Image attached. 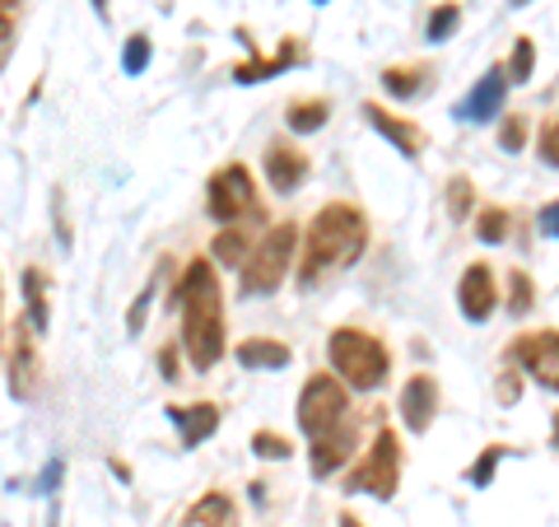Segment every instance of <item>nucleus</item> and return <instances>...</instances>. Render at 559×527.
<instances>
[{"label": "nucleus", "mask_w": 559, "mask_h": 527, "mask_svg": "<svg viewBox=\"0 0 559 527\" xmlns=\"http://www.w3.org/2000/svg\"><path fill=\"white\" fill-rule=\"evenodd\" d=\"M159 368H164L168 383H178V346H164L159 350Z\"/></svg>", "instance_id": "obj_37"}, {"label": "nucleus", "mask_w": 559, "mask_h": 527, "mask_svg": "<svg viewBox=\"0 0 559 527\" xmlns=\"http://www.w3.org/2000/svg\"><path fill=\"white\" fill-rule=\"evenodd\" d=\"M326 355H331L336 378L355 393H373L392 374V350L364 327H336L326 341Z\"/></svg>", "instance_id": "obj_3"}, {"label": "nucleus", "mask_w": 559, "mask_h": 527, "mask_svg": "<svg viewBox=\"0 0 559 527\" xmlns=\"http://www.w3.org/2000/svg\"><path fill=\"white\" fill-rule=\"evenodd\" d=\"M382 90H388L392 98H419L433 90V70L425 61H406V66H388L382 70Z\"/></svg>", "instance_id": "obj_20"}, {"label": "nucleus", "mask_w": 559, "mask_h": 527, "mask_svg": "<svg viewBox=\"0 0 559 527\" xmlns=\"http://www.w3.org/2000/svg\"><path fill=\"white\" fill-rule=\"evenodd\" d=\"M503 453H509V448H503V444H485V448H480V462H476V467H471V471H466V481H471V485H476V490H485L489 481H495V467L503 462Z\"/></svg>", "instance_id": "obj_30"}, {"label": "nucleus", "mask_w": 559, "mask_h": 527, "mask_svg": "<svg viewBox=\"0 0 559 527\" xmlns=\"http://www.w3.org/2000/svg\"><path fill=\"white\" fill-rule=\"evenodd\" d=\"M457 24H462V5H452V0H443V5H433V14H429L425 38H429V43H448L452 33H457Z\"/></svg>", "instance_id": "obj_27"}, {"label": "nucleus", "mask_w": 559, "mask_h": 527, "mask_svg": "<svg viewBox=\"0 0 559 527\" xmlns=\"http://www.w3.org/2000/svg\"><path fill=\"white\" fill-rule=\"evenodd\" d=\"M94 10L103 14V20H108V10H112V5H108V0H94Z\"/></svg>", "instance_id": "obj_41"}, {"label": "nucleus", "mask_w": 559, "mask_h": 527, "mask_svg": "<svg viewBox=\"0 0 559 527\" xmlns=\"http://www.w3.org/2000/svg\"><path fill=\"white\" fill-rule=\"evenodd\" d=\"M364 253H369V215L349 201H326L304 230V257L294 261L299 290H312L318 280L355 267Z\"/></svg>", "instance_id": "obj_2"}, {"label": "nucleus", "mask_w": 559, "mask_h": 527, "mask_svg": "<svg viewBox=\"0 0 559 527\" xmlns=\"http://www.w3.org/2000/svg\"><path fill=\"white\" fill-rule=\"evenodd\" d=\"M308 173H312V160L299 145H289V140H271L266 145V183H271V191L294 197V191L308 183Z\"/></svg>", "instance_id": "obj_12"}, {"label": "nucleus", "mask_w": 559, "mask_h": 527, "mask_svg": "<svg viewBox=\"0 0 559 527\" xmlns=\"http://www.w3.org/2000/svg\"><path fill=\"white\" fill-rule=\"evenodd\" d=\"M457 308L466 323H489L499 308V280H495V267L489 261H471L457 280Z\"/></svg>", "instance_id": "obj_10"}, {"label": "nucleus", "mask_w": 559, "mask_h": 527, "mask_svg": "<svg viewBox=\"0 0 559 527\" xmlns=\"http://www.w3.org/2000/svg\"><path fill=\"white\" fill-rule=\"evenodd\" d=\"M252 453H257L261 462H285L289 453H294V444H289L285 434H275V430H257L252 434Z\"/></svg>", "instance_id": "obj_28"}, {"label": "nucleus", "mask_w": 559, "mask_h": 527, "mask_svg": "<svg viewBox=\"0 0 559 527\" xmlns=\"http://www.w3.org/2000/svg\"><path fill=\"white\" fill-rule=\"evenodd\" d=\"M150 298H154V280H150V285H145V294H140V298H135V308L127 313V327H131V331H140V327H145V313H150Z\"/></svg>", "instance_id": "obj_35"}, {"label": "nucleus", "mask_w": 559, "mask_h": 527, "mask_svg": "<svg viewBox=\"0 0 559 527\" xmlns=\"http://www.w3.org/2000/svg\"><path fill=\"white\" fill-rule=\"evenodd\" d=\"M43 393V350H38V331L28 323H14V341H10V397L14 401H33Z\"/></svg>", "instance_id": "obj_9"}, {"label": "nucleus", "mask_w": 559, "mask_h": 527, "mask_svg": "<svg viewBox=\"0 0 559 527\" xmlns=\"http://www.w3.org/2000/svg\"><path fill=\"white\" fill-rule=\"evenodd\" d=\"M550 444H555V453H559V411L550 415Z\"/></svg>", "instance_id": "obj_40"}, {"label": "nucleus", "mask_w": 559, "mask_h": 527, "mask_svg": "<svg viewBox=\"0 0 559 527\" xmlns=\"http://www.w3.org/2000/svg\"><path fill=\"white\" fill-rule=\"evenodd\" d=\"M205 210H210V220H219V224H242V220H257L261 215V201H257V187H252L248 164H224V168L210 173V183H205Z\"/></svg>", "instance_id": "obj_6"}, {"label": "nucleus", "mask_w": 559, "mask_h": 527, "mask_svg": "<svg viewBox=\"0 0 559 527\" xmlns=\"http://www.w3.org/2000/svg\"><path fill=\"white\" fill-rule=\"evenodd\" d=\"M522 145H527V117H522V113H509V117H503V127H499V150L518 154Z\"/></svg>", "instance_id": "obj_33"}, {"label": "nucleus", "mask_w": 559, "mask_h": 527, "mask_svg": "<svg viewBox=\"0 0 559 527\" xmlns=\"http://www.w3.org/2000/svg\"><path fill=\"white\" fill-rule=\"evenodd\" d=\"M532 66H536V43L532 38H518L509 66H503V75H509V84H527L532 80Z\"/></svg>", "instance_id": "obj_29"}, {"label": "nucleus", "mask_w": 559, "mask_h": 527, "mask_svg": "<svg viewBox=\"0 0 559 527\" xmlns=\"http://www.w3.org/2000/svg\"><path fill=\"white\" fill-rule=\"evenodd\" d=\"M471 210H476V183L466 173H457V178H448V220L462 224Z\"/></svg>", "instance_id": "obj_25"}, {"label": "nucleus", "mask_w": 559, "mask_h": 527, "mask_svg": "<svg viewBox=\"0 0 559 527\" xmlns=\"http://www.w3.org/2000/svg\"><path fill=\"white\" fill-rule=\"evenodd\" d=\"M326 117H331V103L326 98H294L289 108H285V121H289V131H322L326 127Z\"/></svg>", "instance_id": "obj_23"}, {"label": "nucleus", "mask_w": 559, "mask_h": 527, "mask_svg": "<svg viewBox=\"0 0 559 527\" xmlns=\"http://www.w3.org/2000/svg\"><path fill=\"white\" fill-rule=\"evenodd\" d=\"M349 490L373 500H392L401 490V434L392 425H378L369 453L349 467Z\"/></svg>", "instance_id": "obj_5"}, {"label": "nucleus", "mask_w": 559, "mask_h": 527, "mask_svg": "<svg viewBox=\"0 0 559 527\" xmlns=\"http://www.w3.org/2000/svg\"><path fill=\"white\" fill-rule=\"evenodd\" d=\"M145 66H150V38L145 33H131L127 47H121V70L127 75H145Z\"/></svg>", "instance_id": "obj_31"}, {"label": "nucleus", "mask_w": 559, "mask_h": 527, "mask_svg": "<svg viewBox=\"0 0 559 527\" xmlns=\"http://www.w3.org/2000/svg\"><path fill=\"white\" fill-rule=\"evenodd\" d=\"M499 401H509V407L518 401V374H513V368H503V374H499Z\"/></svg>", "instance_id": "obj_38"}, {"label": "nucleus", "mask_w": 559, "mask_h": 527, "mask_svg": "<svg viewBox=\"0 0 559 527\" xmlns=\"http://www.w3.org/2000/svg\"><path fill=\"white\" fill-rule=\"evenodd\" d=\"M433 415H439V383L429 374H411L406 388H401V420H406L411 434H429Z\"/></svg>", "instance_id": "obj_15"}, {"label": "nucleus", "mask_w": 559, "mask_h": 527, "mask_svg": "<svg viewBox=\"0 0 559 527\" xmlns=\"http://www.w3.org/2000/svg\"><path fill=\"white\" fill-rule=\"evenodd\" d=\"M299 430L308 438H318L326 430H336L349 420V388L341 378H331V374H312L304 383V393H299Z\"/></svg>", "instance_id": "obj_7"}, {"label": "nucleus", "mask_w": 559, "mask_h": 527, "mask_svg": "<svg viewBox=\"0 0 559 527\" xmlns=\"http://www.w3.org/2000/svg\"><path fill=\"white\" fill-rule=\"evenodd\" d=\"M24 304H28V327L43 337V331L51 327V304H47V276L38 267L24 271Z\"/></svg>", "instance_id": "obj_22"}, {"label": "nucleus", "mask_w": 559, "mask_h": 527, "mask_svg": "<svg viewBox=\"0 0 559 527\" xmlns=\"http://www.w3.org/2000/svg\"><path fill=\"white\" fill-rule=\"evenodd\" d=\"M509 230H513V215L503 206H485L476 215V238L480 243H503V238H509Z\"/></svg>", "instance_id": "obj_24"}, {"label": "nucleus", "mask_w": 559, "mask_h": 527, "mask_svg": "<svg viewBox=\"0 0 559 527\" xmlns=\"http://www.w3.org/2000/svg\"><path fill=\"white\" fill-rule=\"evenodd\" d=\"M168 304L182 313V355L191 360L197 374L215 368L229 350V337H224V294H219V276L205 257L187 261L178 285H173Z\"/></svg>", "instance_id": "obj_1"}, {"label": "nucleus", "mask_w": 559, "mask_h": 527, "mask_svg": "<svg viewBox=\"0 0 559 527\" xmlns=\"http://www.w3.org/2000/svg\"><path fill=\"white\" fill-rule=\"evenodd\" d=\"M509 5H527V0H509Z\"/></svg>", "instance_id": "obj_42"}, {"label": "nucleus", "mask_w": 559, "mask_h": 527, "mask_svg": "<svg viewBox=\"0 0 559 527\" xmlns=\"http://www.w3.org/2000/svg\"><path fill=\"white\" fill-rule=\"evenodd\" d=\"M24 0H0V43H10V33H14V10H20Z\"/></svg>", "instance_id": "obj_36"}, {"label": "nucleus", "mask_w": 559, "mask_h": 527, "mask_svg": "<svg viewBox=\"0 0 559 527\" xmlns=\"http://www.w3.org/2000/svg\"><path fill=\"white\" fill-rule=\"evenodd\" d=\"M252 248H257L252 230H242V224H224V230L215 234V243H210V257H215L219 267H242Z\"/></svg>", "instance_id": "obj_21"}, {"label": "nucleus", "mask_w": 559, "mask_h": 527, "mask_svg": "<svg viewBox=\"0 0 559 527\" xmlns=\"http://www.w3.org/2000/svg\"><path fill=\"white\" fill-rule=\"evenodd\" d=\"M503 304H509L513 318H527L536 308V285H532L527 271H509V298H503Z\"/></svg>", "instance_id": "obj_26"}, {"label": "nucleus", "mask_w": 559, "mask_h": 527, "mask_svg": "<svg viewBox=\"0 0 559 527\" xmlns=\"http://www.w3.org/2000/svg\"><path fill=\"white\" fill-rule=\"evenodd\" d=\"M308 467H312V477H331V471H341L349 458H355V448H359V425H355V415L345 420V425L336 430H326L318 438H308Z\"/></svg>", "instance_id": "obj_11"}, {"label": "nucleus", "mask_w": 559, "mask_h": 527, "mask_svg": "<svg viewBox=\"0 0 559 527\" xmlns=\"http://www.w3.org/2000/svg\"><path fill=\"white\" fill-rule=\"evenodd\" d=\"M168 420L178 425L182 448H197V444H205V438L219 430V407H215V401H191V407H168Z\"/></svg>", "instance_id": "obj_17"}, {"label": "nucleus", "mask_w": 559, "mask_h": 527, "mask_svg": "<svg viewBox=\"0 0 559 527\" xmlns=\"http://www.w3.org/2000/svg\"><path fill=\"white\" fill-rule=\"evenodd\" d=\"M299 224L280 220L266 234L257 238V248L248 253V261L238 267V290L242 294H275L294 271V253H299Z\"/></svg>", "instance_id": "obj_4"}, {"label": "nucleus", "mask_w": 559, "mask_h": 527, "mask_svg": "<svg viewBox=\"0 0 559 527\" xmlns=\"http://www.w3.org/2000/svg\"><path fill=\"white\" fill-rule=\"evenodd\" d=\"M364 117H369V127H373L382 140H392L396 154H406V160H419V154H425L429 136H425V127H419V121L396 117L392 108H382V103H364Z\"/></svg>", "instance_id": "obj_13"}, {"label": "nucleus", "mask_w": 559, "mask_h": 527, "mask_svg": "<svg viewBox=\"0 0 559 527\" xmlns=\"http://www.w3.org/2000/svg\"><path fill=\"white\" fill-rule=\"evenodd\" d=\"M312 5H326V0H312Z\"/></svg>", "instance_id": "obj_43"}, {"label": "nucleus", "mask_w": 559, "mask_h": 527, "mask_svg": "<svg viewBox=\"0 0 559 527\" xmlns=\"http://www.w3.org/2000/svg\"><path fill=\"white\" fill-rule=\"evenodd\" d=\"M509 364L527 368V378L540 383L546 393H559V327L522 331V337L509 346Z\"/></svg>", "instance_id": "obj_8"}, {"label": "nucleus", "mask_w": 559, "mask_h": 527, "mask_svg": "<svg viewBox=\"0 0 559 527\" xmlns=\"http://www.w3.org/2000/svg\"><path fill=\"white\" fill-rule=\"evenodd\" d=\"M536 150H540V164H546V168H559V113H550L546 121H540Z\"/></svg>", "instance_id": "obj_32"}, {"label": "nucleus", "mask_w": 559, "mask_h": 527, "mask_svg": "<svg viewBox=\"0 0 559 527\" xmlns=\"http://www.w3.org/2000/svg\"><path fill=\"white\" fill-rule=\"evenodd\" d=\"M304 61H308L304 38H285V43H280V51H271V57L238 61L234 66V80L238 84H261V80H271V75H280V70H289V66H304Z\"/></svg>", "instance_id": "obj_16"}, {"label": "nucleus", "mask_w": 559, "mask_h": 527, "mask_svg": "<svg viewBox=\"0 0 559 527\" xmlns=\"http://www.w3.org/2000/svg\"><path fill=\"white\" fill-rule=\"evenodd\" d=\"M234 360L242 368H252V374H266V368H285L294 360V350L285 341H275V337H248V341H238Z\"/></svg>", "instance_id": "obj_18"}, {"label": "nucleus", "mask_w": 559, "mask_h": 527, "mask_svg": "<svg viewBox=\"0 0 559 527\" xmlns=\"http://www.w3.org/2000/svg\"><path fill=\"white\" fill-rule=\"evenodd\" d=\"M182 527H238V504L224 490H205V495L187 508Z\"/></svg>", "instance_id": "obj_19"}, {"label": "nucleus", "mask_w": 559, "mask_h": 527, "mask_svg": "<svg viewBox=\"0 0 559 527\" xmlns=\"http://www.w3.org/2000/svg\"><path fill=\"white\" fill-rule=\"evenodd\" d=\"M536 230L546 238H559V201H546L536 210Z\"/></svg>", "instance_id": "obj_34"}, {"label": "nucleus", "mask_w": 559, "mask_h": 527, "mask_svg": "<svg viewBox=\"0 0 559 527\" xmlns=\"http://www.w3.org/2000/svg\"><path fill=\"white\" fill-rule=\"evenodd\" d=\"M336 523H341V527H369V523H364V518H355V514H349V508H345V514H341Z\"/></svg>", "instance_id": "obj_39"}, {"label": "nucleus", "mask_w": 559, "mask_h": 527, "mask_svg": "<svg viewBox=\"0 0 559 527\" xmlns=\"http://www.w3.org/2000/svg\"><path fill=\"white\" fill-rule=\"evenodd\" d=\"M503 94H509V75H503V66H489L485 75L471 84L466 98L457 103V117L462 121H489L503 113Z\"/></svg>", "instance_id": "obj_14"}]
</instances>
